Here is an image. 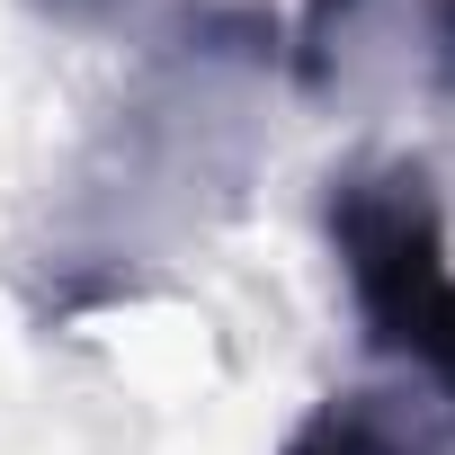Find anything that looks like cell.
Here are the masks:
<instances>
[{"mask_svg": "<svg viewBox=\"0 0 455 455\" xmlns=\"http://www.w3.org/2000/svg\"><path fill=\"white\" fill-rule=\"evenodd\" d=\"M277 455H428V446H419V428L384 393H331L313 419L286 428Z\"/></svg>", "mask_w": 455, "mask_h": 455, "instance_id": "obj_2", "label": "cell"}, {"mask_svg": "<svg viewBox=\"0 0 455 455\" xmlns=\"http://www.w3.org/2000/svg\"><path fill=\"white\" fill-rule=\"evenodd\" d=\"M63 19H108V10H125V0H54Z\"/></svg>", "mask_w": 455, "mask_h": 455, "instance_id": "obj_4", "label": "cell"}, {"mask_svg": "<svg viewBox=\"0 0 455 455\" xmlns=\"http://www.w3.org/2000/svg\"><path fill=\"white\" fill-rule=\"evenodd\" d=\"M331 251L348 268V304L375 357H393L455 437V259L446 214L419 161H348L322 196Z\"/></svg>", "mask_w": 455, "mask_h": 455, "instance_id": "obj_1", "label": "cell"}, {"mask_svg": "<svg viewBox=\"0 0 455 455\" xmlns=\"http://www.w3.org/2000/svg\"><path fill=\"white\" fill-rule=\"evenodd\" d=\"M428 81L455 99V0H428Z\"/></svg>", "mask_w": 455, "mask_h": 455, "instance_id": "obj_3", "label": "cell"}]
</instances>
